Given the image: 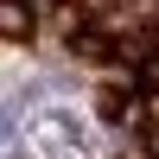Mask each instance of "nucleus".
Returning a JSON list of instances; mask_svg holds the SVG:
<instances>
[{"mask_svg": "<svg viewBox=\"0 0 159 159\" xmlns=\"http://www.w3.org/2000/svg\"><path fill=\"white\" fill-rule=\"evenodd\" d=\"M0 32L7 38H32V7H25V0H7V7H0Z\"/></svg>", "mask_w": 159, "mask_h": 159, "instance_id": "1", "label": "nucleus"}, {"mask_svg": "<svg viewBox=\"0 0 159 159\" xmlns=\"http://www.w3.org/2000/svg\"><path fill=\"white\" fill-rule=\"evenodd\" d=\"M140 83H147V89H159V64H147V70H140Z\"/></svg>", "mask_w": 159, "mask_h": 159, "instance_id": "2", "label": "nucleus"}, {"mask_svg": "<svg viewBox=\"0 0 159 159\" xmlns=\"http://www.w3.org/2000/svg\"><path fill=\"white\" fill-rule=\"evenodd\" d=\"M153 153H159V140H153Z\"/></svg>", "mask_w": 159, "mask_h": 159, "instance_id": "3", "label": "nucleus"}]
</instances>
